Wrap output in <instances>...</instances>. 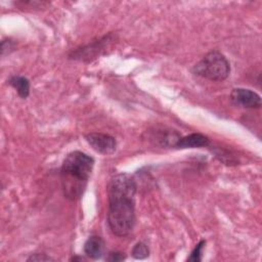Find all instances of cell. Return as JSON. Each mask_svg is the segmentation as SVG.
<instances>
[{
	"instance_id": "cell-1",
	"label": "cell",
	"mask_w": 262,
	"mask_h": 262,
	"mask_svg": "<svg viewBox=\"0 0 262 262\" xmlns=\"http://www.w3.org/2000/svg\"><path fill=\"white\" fill-rule=\"evenodd\" d=\"M136 190L134 178L127 173H119L108 182L106 219L111 231L116 236H127L135 226Z\"/></svg>"
},
{
	"instance_id": "cell-2",
	"label": "cell",
	"mask_w": 262,
	"mask_h": 262,
	"mask_svg": "<svg viewBox=\"0 0 262 262\" xmlns=\"http://www.w3.org/2000/svg\"><path fill=\"white\" fill-rule=\"evenodd\" d=\"M93 166L94 159L80 150H74L64 158L59 173L64 198L73 202L82 198Z\"/></svg>"
},
{
	"instance_id": "cell-3",
	"label": "cell",
	"mask_w": 262,
	"mask_h": 262,
	"mask_svg": "<svg viewBox=\"0 0 262 262\" xmlns=\"http://www.w3.org/2000/svg\"><path fill=\"white\" fill-rule=\"evenodd\" d=\"M192 73L211 81H223L230 74V64L220 51L212 50L193 66Z\"/></svg>"
},
{
	"instance_id": "cell-4",
	"label": "cell",
	"mask_w": 262,
	"mask_h": 262,
	"mask_svg": "<svg viewBox=\"0 0 262 262\" xmlns=\"http://www.w3.org/2000/svg\"><path fill=\"white\" fill-rule=\"evenodd\" d=\"M118 40V35L114 32H111L100 38H97L90 43L76 48L71 51L69 54L70 59L79 60L83 62H91L97 57L106 53L107 49L113 46Z\"/></svg>"
},
{
	"instance_id": "cell-5",
	"label": "cell",
	"mask_w": 262,
	"mask_h": 262,
	"mask_svg": "<svg viewBox=\"0 0 262 262\" xmlns=\"http://www.w3.org/2000/svg\"><path fill=\"white\" fill-rule=\"evenodd\" d=\"M85 139L92 149L98 154L108 156L116 151L117 141L112 135L100 132H91L85 135Z\"/></svg>"
},
{
	"instance_id": "cell-6",
	"label": "cell",
	"mask_w": 262,
	"mask_h": 262,
	"mask_svg": "<svg viewBox=\"0 0 262 262\" xmlns=\"http://www.w3.org/2000/svg\"><path fill=\"white\" fill-rule=\"evenodd\" d=\"M230 101L239 107L259 108L261 106L260 95L250 89L234 88L230 92Z\"/></svg>"
},
{
	"instance_id": "cell-7",
	"label": "cell",
	"mask_w": 262,
	"mask_h": 262,
	"mask_svg": "<svg viewBox=\"0 0 262 262\" xmlns=\"http://www.w3.org/2000/svg\"><path fill=\"white\" fill-rule=\"evenodd\" d=\"M148 139L156 145L163 147L175 146L181 135L178 132L171 129H155L154 131H148Z\"/></svg>"
},
{
	"instance_id": "cell-8",
	"label": "cell",
	"mask_w": 262,
	"mask_h": 262,
	"mask_svg": "<svg viewBox=\"0 0 262 262\" xmlns=\"http://www.w3.org/2000/svg\"><path fill=\"white\" fill-rule=\"evenodd\" d=\"M209 145H210V139L207 135L202 133H191L186 136L180 137L175 147L193 148V147H206Z\"/></svg>"
},
{
	"instance_id": "cell-9",
	"label": "cell",
	"mask_w": 262,
	"mask_h": 262,
	"mask_svg": "<svg viewBox=\"0 0 262 262\" xmlns=\"http://www.w3.org/2000/svg\"><path fill=\"white\" fill-rule=\"evenodd\" d=\"M104 252V241L101 236L91 235L84 244V253L87 257L97 260L102 257Z\"/></svg>"
},
{
	"instance_id": "cell-10",
	"label": "cell",
	"mask_w": 262,
	"mask_h": 262,
	"mask_svg": "<svg viewBox=\"0 0 262 262\" xmlns=\"http://www.w3.org/2000/svg\"><path fill=\"white\" fill-rule=\"evenodd\" d=\"M7 83L15 89L17 95L20 98L26 99L30 95L31 84L28 78L20 75H13L9 77V79L7 80Z\"/></svg>"
},
{
	"instance_id": "cell-11",
	"label": "cell",
	"mask_w": 262,
	"mask_h": 262,
	"mask_svg": "<svg viewBox=\"0 0 262 262\" xmlns=\"http://www.w3.org/2000/svg\"><path fill=\"white\" fill-rule=\"evenodd\" d=\"M131 255L135 259H145L149 255L148 247L144 243L139 242L133 247L131 251Z\"/></svg>"
},
{
	"instance_id": "cell-12",
	"label": "cell",
	"mask_w": 262,
	"mask_h": 262,
	"mask_svg": "<svg viewBox=\"0 0 262 262\" xmlns=\"http://www.w3.org/2000/svg\"><path fill=\"white\" fill-rule=\"evenodd\" d=\"M206 245V241L205 239H201L196 246L194 247V249L191 251L189 257L187 258V261H191V262H199L202 260V254H203V249Z\"/></svg>"
},
{
	"instance_id": "cell-13",
	"label": "cell",
	"mask_w": 262,
	"mask_h": 262,
	"mask_svg": "<svg viewBox=\"0 0 262 262\" xmlns=\"http://www.w3.org/2000/svg\"><path fill=\"white\" fill-rule=\"evenodd\" d=\"M17 7L19 8H42L43 6H47L49 5L48 2H44V1H18L14 3Z\"/></svg>"
},
{
	"instance_id": "cell-14",
	"label": "cell",
	"mask_w": 262,
	"mask_h": 262,
	"mask_svg": "<svg viewBox=\"0 0 262 262\" xmlns=\"http://www.w3.org/2000/svg\"><path fill=\"white\" fill-rule=\"evenodd\" d=\"M54 260H55L54 258L48 256L45 253H35V254H32L27 259V261H29V262H32V261H54Z\"/></svg>"
},
{
	"instance_id": "cell-15",
	"label": "cell",
	"mask_w": 262,
	"mask_h": 262,
	"mask_svg": "<svg viewBox=\"0 0 262 262\" xmlns=\"http://www.w3.org/2000/svg\"><path fill=\"white\" fill-rule=\"evenodd\" d=\"M13 48H14V42L13 41H11L10 39L3 40L1 42V54H2V56H4L5 54L10 53V51L13 50Z\"/></svg>"
},
{
	"instance_id": "cell-16",
	"label": "cell",
	"mask_w": 262,
	"mask_h": 262,
	"mask_svg": "<svg viewBox=\"0 0 262 262\" xmlns=\"http://www.w3.org/2000/svg\"><path fill=\"white\" fill-rule=\"evenodd\" d=\"M106 261L110 262H118V261H123L126 259L125 253L122 252H112L108 254V256L105 258Z\"/></svg>"
},
{
	"instance_id": "cell-17",
	"label": "cell",
	"mask_w": 262,
	"mask_h": 262,
	"mask_svg": "<svg viewBox=\"0 0 262 262\" xmlns=\"http://www.w3.org/2000/svg\"><path fill=\"white\" fill-rule=\"evenodd\" d=\"M83 258L82 257H72L71 261H82Z\"/></svg>"
}]
</instances>
